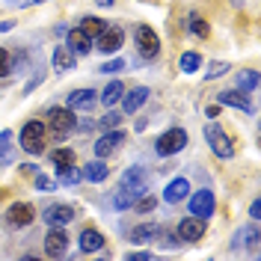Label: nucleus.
Returning <instances> with one entry per match:
<instances>
[{"instance_id":"nucleus-18","label":"nucleus","mask_w":261,"mask_h":261,"mask_svg":"<svg viewBox=\"0 0 261 261\" xmlns=\"http://www.w3.org/2000/svg\"><path fill=\"white\" fill-rule=\"evenodd\" d=\"M146 101H148V89L146 86H134L122 95V113H137Z\"/></svg>"},{"instance_id":"nucleus-20","label":"nucleus","mask_w":261,"mask_h":261,"mask_svg":"<svg viewBox=\"0 0 261 261\" xmlns=\"http://www.w3.org/2000/svg\"><path fill=\"white\" fill-rule=\"evenodd\" d=\"M77 246H81V252H98V249L104 246V234H101L98 228H83Z\"/></svg>"},{"instance_id":"nucleus-3","label":"nucleus","mask_w":261,"mask_h":261,"mask_svg":"<svg viewBox=\"0 0 261 261\" xmlns=\"http://www.w3.org/2000/svg\"><path fill=\"white\" fill-rule=\"evenodd\" d=\"M74 122H77V119H74V110H71V107H50L45 125L50 128V134H54L57 140H65V137L74 130Z\"/></svg>"},{"instance_id":"nucleus-7","label":"nucleus","mask_w":261,"mask_h":261,"mask_svg":"<svg viewBox=\"0 0 261 261\" xmlns=\"http://www.w3.org/2000/svg\"><path fill=\"white\" fill-rule=\"evenodd\" d=\"M181 238V244H196V241H202L205 238V220H199V217H184L178 223V231H175Z\"/></svg>"},{"instance_id":"nucleus-9","label":"nucleus","mask_w":261,"mask_h":261,"mask_svg":"<svg viewBox=\"0 0 261 261\" xmlns=\"http://www.w3.org/2000/svg\"><path fill=\"white\" fill-rule=\"evenodd\" d=\"M6 220H9L12 228H27L33 220H36V208H33L30 202H15V205H9Z\"/></svg>"},{"instance_id":"nucleus-39","label":"nucleus","mask_w":261,"mask_h":261,"mask_svg":"<svg viewBox=\"0 0 261 261\" xmlns=\"http://www.w3.org/2000/svg\"><path fill=\"white\" fill-rule=\"evenodd\" d=\"M9 71V50L0 48V74H6Z\"/></svg>"},{"instance_id":"nucleus-47","label":"nucleus","mask_w":261,"mask_h":261,"mask_svg":"<svg viewBox=\"0 0 261 261\" xmlns=\"http://www.w3.org/2000/svg\"><path fill=\"white\" fill-rule=\"evenodd\" d=\"M27 3H45V0H27Z\"/></svg>"},{"instance_id":"nucleus-36","label":"nucleus","mask_w":261,"mask_h":261,"mask_svg":"<svg viewBox=\"0 0 261 261\" xmlns=\"http://www.w3.org/2000/svg\"><path fill=\"white\" fill-rule=\"evenodd\" d=\"M137 208H140L143 214H146V211H151V208H154V199H148V196H140V202H137Z\"/></svg>"},{"instance_id":"nucleus-1","label":"nucleus","mask_w":261,"mask_h":261,"mask_svg":"<svg viewBox=\"0 0 261 261\" xmlns=\"http://www.w3.org/2000/svg\"><path fill=\"white\" fill-rule=\"evenodd\" d=\"M45 137H48V125L33 119V122H27L21 128V148L27 154H42L45 151Z\"/></svg>"},{"instance_id":"nucleus-6","label":"nucleus","mask_w":261,"mask_h":261,"mask_svg":"<svg viewBox=\"0 0 261 261\" xmlns=\"http://www.w3.org/2000/svg\"><path fill=\"white\" fill-rule=\"evenodd\" d=\"M134 36H137V48H140V54H143L146 60H154L158 50H161V39H158V33L151 30V27H146V24H140Z\"/></svg>"},{"instance_id":"nucleus-42","label":"nucleus","mask_w":261,"mask_h":261,"mask_svg":"<svg viewBox=\"0 0 261 261\" xmlns=\"http://www.w3.org/2000/svg\"><path fill=\"white\" fill-rule=\"evenodd\" d=\"M205 116H208V119H217V116H220V104H211V107L205 110Z\"/></svg>"},{"instance_id":"nucleus-27","label":"nucleus","mask_w":261,"mask_h":261,"mask_svg":"<svg viewBox=\"0 0 261 261\" xmlns=\"http://www.w3.org/2000/svg\"><path fill=\"white\" fill-rule=\"evenodd\" d=\"M178 65H181L184 74H196V68L202 65V54H199V50H184L181 60H178Z\"/></svg>"},{"instance_id":"nucleus-41","label":"nucleus","mask_w":261,"mask_h":261,"mask_svg":"<svg viewBox=\"0 0 261 261\" xmlns=\"http://www.w3.org/2000/svg\"><path fill=\"white\" fill-rule=\"evenodd\" d=\"M178 244H181L178 234H172V231H166V234H163V246H178Z\"/></svg>"},{"instance_id":"nucleus-5","label":"nucleus","mask_w":261,"mask_h":261,"mask_svg":"<svg viewBox=\"0 0 261 261\" xmlns=\"http://www.w3.org/2000/svg\"><path fill=\"white\" fill-rule=\"evenodd\" d=\"M122 190H128L134 199H140V196L148 193V175L143 166H130V169H125V175H122V184H119Z\"/></svg>"},{"instance_id":"nucleus-37","label":"nucleus","mask_w":261,"mask_h":261,"mask_svg":"<svg viewBox=\"0 0 261 261\" xmlns=\"http://www.w3.org/2000/svg\"><path fill=\"white\" fill-rule=\"evenodd\" d=\"M249 217H252V223H258V220H261V202H258V199L249 205Z\"/></svg>"},{"instance_id":"nucleus-31","label":"nucleus","mask_w":261,"mask_h":261,"mask_svg":"<svg viewBox=\"0 0 261 261\" xmlns=\"http://www.w3.org/2000/svg\"><path fill=\"white\" fill-rule=\"evenodd\" d=\"M190 33L202 36V39H208V36H211V30H208V21H202L199 15H193V18H190Z\"/></svg>"},{"instance_id":"nucleus-17","label":"nucleus","mask_w":261,"mask_h":261,"mask_svg":"<svg viewBox=\"0 0 261 261\" xmlns=\"http://www.w3.org/2000/svg\"><path fill=\"white\" fill-rule=\"evenodd\" d=\"M65 39H68V50L74 54V57H83V54H92V39L81 30V27H74V30L65 33Z\"/></svg>"},{"instance_id":"nucleus-46","label":"nucleus","mask_w":261,"mask_h":261,"mask_svg":"<svg viewBox=\"0 0 261 261\" xmlns=\"http://www.w3.org/2000/svg\"><path fill=\"white\" fill-rule=\"evenodd\" d=\"M231 6H244V0H231Z\"/></svg>"},{"instance_id":"nucleus-13","label":"nucleus","mask_w":261,"mask_h":261,"mask_svg":"<svg viewBox=\"0 0 261 261\" xmlns=\"http://www.w3.org/2000/svg\"><path fill=\"white\" fill-rule=\"evenodd\" d=\"M74 208L71 205H48L45 214H42V220L48 223V226H68V223H74Z\"/></svg>"},{"instance_id":"nucleus-28","label":"nucleus","mask_w":261,"mask_h":261,"mask_svg":"<svg viewBox=\"0 0 261 261\" xmlns=\"http://www.w3.org/2000/svg\"><path fill=\"white\" fill-rule=\"evenodd\" d=\"M81 181V172L74 169V163L71 166H57V184H77Z\"/></svg>"},{"instance_id":"nucleus-34","label":"nucleus","mask_w":261,"mask_h":261,"mask_svg":"<svg viewBox=\"0 0 261 261\" xmlns=\"http://www.w3.org/2000/svg\"><path fill=\"white\" fill-rule=\"evenodd\" d=\"M36 190H57V178H50V175H36Z\"/></svg>"},{"instance_id":"nucleus-33","label":"nucleus","mask_w":261,"mask_h":261,"mask_svg":"<svg viewBox=\"0 0 261 261\" xmlns=\"http://www.w3.org/2000/svg\"><path fill=\"white\" fill-rule=\"evenodd\" d=\"M119 122H122V113H107L104 119H98V125L104 130H113V128H119Z\"/></svg>"},{"instance_id":"nucleus-25","label":"nucleus","mask_w":261,"mask_h":261,"mask_svg":"<svg viewBox=\"0 0 261 261\" xmlns=\"http://www.w3.org/2000/svg\"><path fill=\"white\" fill-rule=\"evenodd\" d=\"M234 83H238L241 92H252V89H258V71L255 68H246L241 74H234Z\"/></svg>"},{"instance_id":"nucleus-45","label":"nucleus","mask_w":261,"mask_h":261,"mask_svg":"<svg viewBox=\"0 0 261 261\" xmlns=\"http://www.w3.org/2000/svg\"><path fill=\"white\" fill-rule=\"evenodd\" d=\"M98 6H104V9H110V6H113V0H98Z\"/></svg>"},{"instance_id":"nucleus-11","label":"nucleus","mask_w":261,"mask_h":261,"mask_svg":"<svg viewBox=\"0 0 261 261\" xmlns=\"http://www.w3.org/2000/svg\"><path fill=\"white\" fill-rule=\"evenodd\" d=\"M122 143H125V130H119V128L107 130L104 137H98V143L92 146V148H95V158H110Z\"/></svg>"},{"instance_id":"nucleus-35","label":"nucleus","mask_w":261,"mask_h":261,"mask_svg":"<svg viewBox=\"0 0 261 261\" xmlns=\"http://www.w3.org/2000/svg\"><path fill=\"white\" fill-rule=\"evenodd\" d=\"M122 68H125V60H110V63L101 65L98 71H101V74H113V71H122Z\"/></svg>"},{"instance_id":"nucleus-44","label":"nucleus","mask_w":261,"mask_h":261,"mask_svg":"<svg viewBox=\"0 0 261 261\" xmlns=\"http://www.w3.org/2000/svg\"><path fill=\"white\" fill-rule=\"evenodd\" d=\"M9 6H27V0H6Z\"/></svg>"},{"instance_id":"nucleus-10","label":"nucleus","mask_w":261,"mask_h":261,"mask_svg":"<svg viewBox=\"0 0 261 261\" xmlns=\"http://www.w3.org/2000/svg\"><path fill=\"white\" fill-rule=\"evenodd\" d=\"M45 252H48L50 258H60V255L68 252V234L60 226L48 228V234H45Z\"/></svg>"},{"instance_id":"nucleus-14","label":"nucleus","mask_w":261,"mask_h":261,"mask_svg":"<svg viewBox=\"0 0 261 261\" xmlns=\"http://www.w3.org/2000/svg\"><path fill=\"white\" fill-rule=\"evenodd\" d=\"M95 101H98L95 89H74V92H68V98H65V107H71V110H92Z\"/></svg>"},{"instance_id":"nucleus-30","label":"nucleus","mask_w":261,"mask_h":261,"mask_svg":"<svg viewBox=\"0 0 261 261\" xmlns=\"http://www.w3.org/2000/svg\"><path fill=\"white\" fill-rule=\"evenodd\" d=\"M134 202H137V199H134V196H130L128 190H122V187H119V190L113 193V208H119V211H125V208H130Z\"/></svg>"},{"instance_id":"nucleus-21","label":"nucleus","mask_w":261,"mask_h":261,"mask_svg":"<svg viewBox=\"0 0 261 261\" xmlns=\"http://www.w3.org/2000/svg\"><path fill=\"white\" fill-rule=\"evenodd\" d=\"M258 241H261V234H258V226H255V223H252V226H244L234 234V246L244 244V246H249L255 255H258Z\"/></svg>"},{"instance_id":"nucleus-15","label":"nucleus","mask_w":261,"mask_h":261,"mask_svg":"<svg viewBox=\"0 0 261 261\" xmlns=\"http://www.w3.org/2000/svg\"><path fill=\"white\" fill-rule=\"evenodd\" d=\"M190 196V181L187 178H172L166 184V190H163V202L166 205H178Z\"/></svg>"},{"instance_id":"nucleus-19","label":"nucleus","mask_w":261,"mask_h":261,"mask_svg":"<svg viewBox=\"0 0 261 261\" xmlns=\"http://www.w3.org/2000/svg\"><path fill=\"white\" fill-rule=\"evenodd\" d=\"M107 175H110V169H107V163H104V158H98V161L86 163L81 172V178L92 181V184H101V181H107Z\"/></svg>"},{"instance_id":"nucleus-22","label":"nucleus","mask_w":261,"mask_h":261,"mask_svg":"<svg viewBox=\"0 0 261 261\" xmlns=\"http://www.w3.org/2000/svg\"><path fill=\"white\" fill-rule=\"evenodd\" d=\"M74 63H77V57H74L68 48H57V50H54V71H57V74L71 71V68H74Z\"/></svg>"},{"instance_id":"nucleus-23","label":"nucleus","mask_w":261,"mask_h":261,"mask_svg":"<svg viewBox=\"0 0 261 261\" xmlns=\"http://www.w3.org/2000/svg\"><path fill=\"white\" fill-rule=\"evenodd\" d=\"M122 95H125L122 81H110L104 86V92H101V104H104V107H116V104L122 101Z\"/></svg>"},{"instance_id":"nucleus-26","label":"nucleus","mask_w":261,"mask_h":261,"mask_svg":"<svg viewBox=\"0 0 261 261\" xmlns=\"http://www.w3.org/2000/svg\"><path fill=\"white\" fill-rule=\"evenodd\" d=\"M81 30L89 36V39H98L101 33L107 30V21H101V18H95V15H86L81 21Z\"/></svg>"},{"instance_id":"nucleus-2","label":"nucleus","mask_w":261,"mask_h":261,"mask_svg":"<svg viewBox=\"0 0 261 261\" xmlns=\"http://www.w3.org/2000/svg\"><path fill=\"white\" fill-rule=\"evenodd\" d=\"M205 140H208V146H211V151L217 158H223V161H231V158H234V143L228 140L226 130L220 128L214 119L205 125Z\"/></svg>"},{"instance_id":"nucleus-29","label":"nucleus","mask_w":261,"mask_h":261,"mask_svg":"<svg viewBox=\"0 0 261 261\" xmlns=\"http://www.w3.org/2000/svg\"><path fill=\"white\" fill-rule=\"evenodd\" d=\"M50 161L57 163V166H71L74 163V148H57V151H50Z\"/></svg>"},{"instance_id":"nucleus-40","label":"nucleus","mask_w":261,"mask_h":261,"mask_svg":"<svg viewBox=\"0 0 261 261\" xmlns=\"http://www.w3.org/2000/svg\"><path fill=\"white\" fill-rule=\"evenodd\" d=\"M128 258H130V261H148V258H154V255H151L148 249H140V252H130Z\"/></svg>"},{"instance_id":"nucleus-16","label":"nucleus","mask_w":261,"mask_h":261,"mask_svg":"<svg viewBox=\"0 0 261 261\" xmlns=\"http://www.w3.org/2000/svg\"><path fill=\"white\" fill-rule=\"evenodd\" d=\"M217 104H223V107H234V110H244V113H252V104H249L246 92H241V89H226V92H220V95H217Z\"/></svg>"},{"instance_id":"nucleus-4","label":"nucleus","mask_w":261,"mask_h":261,"mask_svg":"<svg viewBox=\"0 0 261 261\" xmlns=\"http://www.w3.org/2000/svg\"><path fill=\"white\" fill-rule=\"evenodd\" d=\"M184 146H187V130L184 128H169V130H163L161 137H158L154 151H158L161 158H172V154H178Z\"/></svg>"},{"instance_id":"nucleus-38","label":"nucleus","mask_w":261,"mask_h":261,"mask_svg":"<svg viewBox=\"0 0 261 261\" xmlns=\"http://www.w3.org/2000/svg\"><path fill=\"white\" fill-rule=\"evenodd\" d=\"M9 140H12V130H9V128H3V130H0V151H6Z\"/></svg>"},{"instance_id":"nucleus-8","label":"nucleus","mask_w":261,"mask_h":261,"mask_svg":"<svg viewBox=\"0 0 261 261\" xmlns=\"http://www.w3.org/2000/svg\"><path fill=\"white\" fill-rule=\"evenodd\" d=\"M214 208H217V199H214L211 190H196L190 196V214L199 217V220H208L214 214Z\"/></svg>"},{"instance_id":"nucleus-12","label":"nucleus","mask_w":261,"mask_h":261,"mask_svg":"<svg viewBox=\"0 0 261 261\" xmlns=\"http://www.w3.org/2000/svg\"><path fill=\"white\" fill-rule=\"evenodd\" d=\"M95 42H98V50L101 54H116V50H122V45H125V33L119 30V27H110L107 24V30L101 33Z\"/></svg>"},{"instance_id":"nucleus-32","label":"nucleus","mask_w":261,"mask_h":261,"mask_svg":"<svg viewBox=\"0 0 261 261\" xmlns=\"http://www.w3.org/2000/svg\"><path fill=\"white\" fill-rule=\"evenodd\" d=\"M228 68H231L228 63H211V68H208V74H205V81H217V77H223V74H226Z\"/></svg>"},{"instance_id":"nucleus-43","label":"nucleus","mask_w":261,"mask_h":261,"mask_svg":"<svg viewBox=\"0 0 261 261\" xmlns=\"http://www.w3.org/2000/svg\"><path fill=\"white\" fill-rule=\"evenodd\" d=\"M12 27H15L12 21H0V33H9V30H12Z\"/></svg>"},{"instance_id":"nucleus-24","label":"nucleus","mask_w":261,"mask_h":261,"mask_svg":"<svg viewBox=\"0 0 261 261\" xmlns=\"http://www.w3.org/2000/svg\"><path fill=\"white\" fill-rule=\"evenodd\" d=\"M158 231H161V228L154 226V223H143V226H137L130 231V241H134V244H148V241L158 238Z\"/></svg>"}]
</instances>
